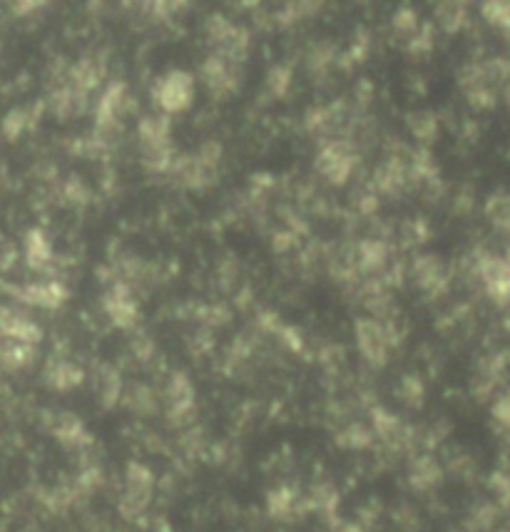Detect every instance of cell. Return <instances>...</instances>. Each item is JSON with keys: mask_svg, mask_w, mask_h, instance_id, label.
Returning a JSON list of instances; mask_svg holds the SVG:
<instances>
[{"mask_svg": "<svg viewBox=\"0 0 510 532\" xmlns=\"http://www.w3.org/2000/svg\"><path fill=\"white\" fill-rule=\"evenodd\" d=\"M192 80L187 75L175 73L160 85V102L165 110H185L192 100Z\"/></svg>", "mask_w": 510, "mask_h": 532, "instance_id": "6da1fadb", "label": "cell"}]
</instances>
